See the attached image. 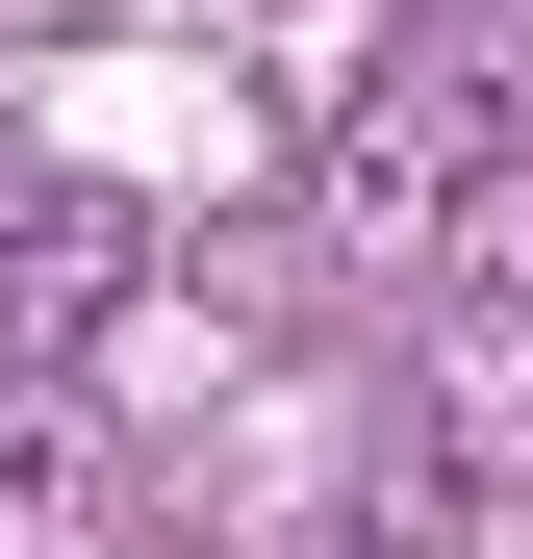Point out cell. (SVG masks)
I'll return each instance as SVG.
<instances>
[{"instance_id":"obj_1","label":"cell","mask_w":533,"mask_h":559,"mask_svg":"<svg viewBox=\"0 0 533 559\" xmlns=\"http://www.w3.org/2000/svg\"><path fill=\"white\" fill-rule=\"evenodd\" d=\"M330 229L355 254H407V280H533V103L508 76H458V51H381L330 103Z\"/></svg>"},{"instance_id":"obj_2","label":"cell","mask_w":533,"mask_h":559,"mask_svg":"<svg viewBox=\"0 0 533 559\" xmlns=\"http://www.w3.org/2000/svg\"><path fill=\"white\" fill-rule=\"evenodd\" d=\"M0 559H153V484L76 407V356H0Z\"/></svg>"},{"instance_id":"obj_3","label":"cell","mask_w":533,"mask_h":559,"mask_svg":"<svg viewBox=\"0 0 533 559\" xmlns=\"http://www.w3.org/2000/svg\"><path fill=\"white\" fill-rule=\"evenodd\" d=\"M0 306H26V356H76V331L128 306V229L102 204H26V229H0Z\"/></svg>"}]
</instances>
